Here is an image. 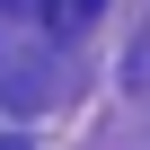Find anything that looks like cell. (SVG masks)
I'll list each match as a JSON object with an SVG mask.
<instances>
[{"instance_id":"obj_1","label":"cell","mask_w":150,"mask_h":150,"mask_svg":"<svg viewBox=\"0 0 150 150\" xmlns=\"http://www.w3.org/2000/svg\"><path fill=\"white\" fill-rule=\"evenodd\" d=\"M97 9H106V0H0V18H18L35 35H80Z\"/></svg>"},{"instance_id":"obj_2","label":"cell","mask_w":150,"mask_h":150,"mask_svg":"<svg viewBox=\"0 0 150 150\" xmlns=\"http://www.w3.org/2000/svg\"><path fill=\"white\" fill-rule=\"evenodd\" d=\"M0 150H27V141H0Z\"/></svg>"}]
</instances>
